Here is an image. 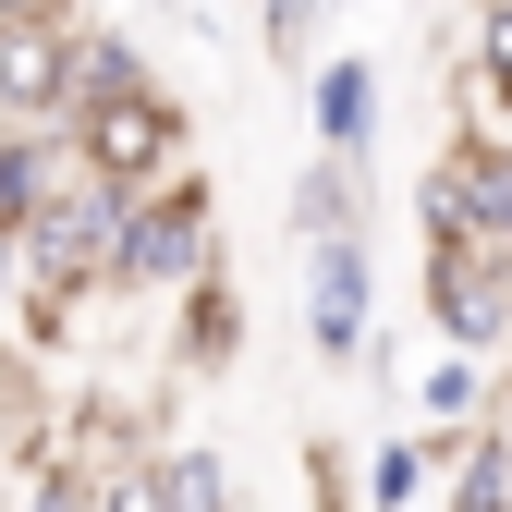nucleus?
<instances>
[{
	"instance_id": "obj_7",
	"label": "nucleus",
	"mask_w": 512,
	"mask_h": 512,
	"mask_svg": "<svg viewBox=\"0 0 512 512\" xmlns=\"http://www.w3.org/2000/svg\"><path fill=\"white\" fill-rule=\"evenodd\" d=\"M61 37L74 13H0V122H61Z\"/></svg>"
},
{
	"instance_id": "obj_19",
	"label": "nucleus",
	"mask_w": 512,
	"mask_h": 512,
	"mask_svg": "<svg viewBox=\"0 0 512 512\" xmlns=\"http://www.w3.org/2000/svg\"><path fill=\"white\" fill-rule=\"evenodd\" d=\"M13 512H98V488H86V476H61V464H49V476H25V500H13Z\"/></svg>"
},
{
	"instance_id": "obj_8",
	"label": "nucleus",
	"mask_w": 512,
	"mask_h": 512,
	"mask_svg": "<svg viewBox=\"0 0 512 512\" xmlns=\"http://www.w3.org/2000/svg\"><path fill=\"white\" fill-rule=\"evenodd\" d=\"M135 86H159V61L122 37L110 13H74V37H61V122L98 110V98H135Z\"/></svg>"
},
{
	"instance_id": "obj_1",
	"label": "nucleus",
	"mask_w": 512,
	"mask_h": 512,
	"mask_svg": "<svg viewBox=\"0 0 512 512\" xmlns=\"http://www.w3.org/2000/svg\"><path fill=\"white\" fill-rule=\"evenodd\" d=\"M196 281H220V196H208V171H171V183H147V196H122L110 293L122 305H183Z\"/></svg>"
},
{
	"instance_id": "obj_4",
	"label": "nucleus",
	"mask_w": 512,
	"mask_h": 512,
	"mask_svg": "<svg viewBox=\"0 0 512 512\" xmlns=\"http://www.w3.org/2000/svg\"><path fill=\"white\" fill-rule=\"evenodd\" d=\"M415 317L439 330V354H512V244H427Z\"/></svg>"
},
{
	"instance_id": "obj_16",
	"label": "nucleus",
	"mask_w": 512,
	"mask_h": 512,
	"mask_svg": "<svg viewBox=\"0 0 512 512\" xmlns=\"http://www.w3.org/2000/svg\"><path fill=\"white\" fill-rule=\"evenodd\" d=\"M464 86H476V110H512V0H488V13H476V49H464Z\"/></svg>"
},
{
	"instance_id": "obj_18",
	"label": "nucleus",
	"mask_w": 512,
	"mask_h": 512,
	"mask_svg": "<svg viewBox=\"0 0 512 512\" xmlns=\"http://www.w3.org/2000/svg\"><path fill=\"white\" fill-rule=\"evenodd\" d=\"M305 488H317V512H366V500L342 488V439H305Z\"/></svg>"
},
{
	"instance_id": "obj_21",
	"label": "nucleus",
	"mask_w": 512,
	"mask_h": 512,
	"mask_svg": "<svg viewBox=\"0 0 512 512\" xmlns=\"http://www.w3.org/2000/svg\"><path fill=\"white\" fill-rule=\"evenodd\" d=\"M0 13H86V0H0Z\"/></svg>"
},
{
	"instance_id": "obj_2",
	"label": "nucleus",
	"mask_w": 512,
	"mask_h": 512,
	"mask_svg": "<svg viewBox=\"0 0 512 512\" xmlns=\"http://www.w3.org/2000/svg\"><path fill=\"white\" fill-rule=\"evenodd\" d=\"M61 135H74L86 183H122V196H147V183L196 171V110H183L171 86H135V98H98V110H74V122H61Z\"/></svg>"
},
{
	"instance_id": "obj_14",
	"label": "nucleus",
	"mask_w": 512,
	"mask_h": 512,
	"mask_svg": "<svg viewBox=\"0 0 512 512\" xmlns=\"http://www.w3.org/2000/svg\"><path fill=\"white\" fill-rule=\"evenodd\" d=\"M147 488H159V512H244V500H232V464L208 452V439H159Z\"/></svg>"
},
{
	"instance_id": "obj_15",
	"label": "nucleus",
	"mask_w": 512,
	"mask_h": 512,
	"mask_svg": "<svg viewBox=\"0 0 512 512\" xmlns=\"http://www.w3.org/2000/svg\"><path fill=\"white\" fill-rule=\"evenodd\" d=\"M439 488V439H378L366 452V512H427Z\"/></svg>"
},
{
	"instance_id": "obj_6",
	"label": "nucleus",
	"mask_w": 512,
	"mask_h": 512,
	"mask_svg": "<svg viewBox=\"0 0 512 512\" xmlns=\"http://www.w3.org/2000/svg\"><path fill=\"white\" fill-rule=\"evenodd\" d=\"M74 183H86L74 135H61V122H13V135H0V232L25 244V220H49Z\"/></svg>"
},
{
	"instance_id": "obj_13",
	"label": "nucleus",
	"mask_w": 512,
	"mask_h": 512,
	"mask_svg": "<svg viewBox=\"0 0 512 512\" xmlns=\"http://www.w3.org/2000/svg\"><path fill=\"white\" fill-rule=\"evenodd\" d=\"M232 354H244V293L232 281H196V293L171 305V366L183 378H220Z\"/></svg>"
},
{
	"instance_id": "obj_9",
	"label": "nucleus",
	"mask_w": 512,
	"mask_h": 512,
	"mask_svg": "<svg viewBox=\"0 0 512 512\" xmlns=\"http://www.w3.org/2000/svg\"><path fill=\"white\" fill-rule=\"evenodd\" d=\"M305 122H317L330 159H366V147H378V61H366V49H330V61L305 74Z\"/></svg>"
},
{
	"instance_id": "obj_3",
	"label": "nucleus",
	"mask_w": 512,
	"mask_h": 512,
	"mask_svg": "<svg viewBox=\"0 0 512 512\" xmlns=\"http://www.w3.org/2000/svg\"><path fill=\"white\" fill-rule=\"evenodd\" d=\"M427 244H512V122H452L415 183Z\"/></svg>"
},
{
	"instance_id": "obj_20",
	"label": "nucleus",
	"mask_w": 512,
	"mask_h": 512,
	"mask_svg": "<svg viewBox=\"0 0 512 512\" xmlns=\"http://www.w3.org/2000/svg\"><path fill=\"white\" fill-rule=\"evenodd\" d=\"M13 293H25V244L0 232V305H13Z\"/></svg>"
},
{
	"instance_id": "obj_11",
	"label": "nucleus",
	"mask_w": 512,
	"mask_h": 512,
	"mask_svg": "<svg viewBox=\"0 0 512 512\" xmlns=\"http://www.w3.org/2000/svg\"><path fill=\"white\" fill-rule=\"evenodd\" d=\"M281 220H293V244H330V232H366V159H330V147H317V159L293 171Z\"/></svg>"
},
{
	"instance_id": "obj_17",
	"label": "nucleus",
	"mask_w": 512,
	"mask_h": 512,
	"mask_svg": "<svg viewBox=\"0 0 512 512\" xmlns=\"http://www.w3.org/2000/svg\"><path fill=\"white\" fill-rule=\"evenodd\" d=\"M317 25H330V0H256V49L269 61H305L317 74Z\"/></svg>"
},
{
	"instance_id": "obj_12",
	"label": "nucleus",
	"mask_w": 512,
	"mask_h": 512,
	"mask_svg": "<svg viewBox=\"0 0 512 512\" xmlns=\"http://www.w3.org/2000/svg\"><path fill=\"white\" fill-rule=\"evenodd\" d=\"M403 403H415V439H464V427L500 415V378H488V354H439Z\"/></svg>"
},
{
	"instance_id": "obj_5",
	"label": "nucleus",
	"mask_w": 512,
	"mask_h": 512,
	"mask_svg": "<svg viewBox=\"0 0 512 512\" xmlns=\"http://www.w3.org/2000/svg\"><path fill=\"white\" fill-rule=\"evenodd\" d=\"M366 342H378L366 232H330V244H305V354L330 366V378H366Z\"/></svg>"
},
{
	"instance_id": "obj_10",
	"label": "nucleus",
	"mask_w": 512,
	"mask_h": 512,
	"mask_svg": "<svg viewBox=\"0 0 512 512\" xmlns=\"http://www.w3.org/2000/svg\"><path fill=\"white\" fill-rule=\"evenodd\" d=\"M439 512H512V403L464 439H439Z\"/></svg>"
}]
</instances>
